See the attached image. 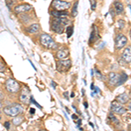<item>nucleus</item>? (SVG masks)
<instances>
[{"label": "nucleus", "instance_id": "f257e3e1", "mask_svg": "<svg viewBox=\"0 0 131 131\" xmlns=\"http://www.w3.org/2000/svg\"><path fill=\"white\" fill-rule=\"evenodd\" d=\"M39 41H40V44L44 47L48 48V49L54 50L57 49V47H58V44L52 39V38L50 35L46 34V33H43V34L40 35Z\"/></svg>", "mask_w": 131, "mask_h": 131}, {"label": "nucleus", "instance_id": "de8ad7c7", "mask_svg": "<svg viewBox=\"0 0 131 131\" xmlns=\"http://www.w3.org/2000/svg\"><path fill=\"white\" fill-rule=\"evenodd\" d=\"M129 94H130V96H131V88H130V93H129Z\"/></svg>", "mask_w": 131, "mask_h": 131}, {"label": "nucleus", "instance_id": "4468645a", "mask_svg": "<svg viewBox=\"0 0 131 131\" xmlns=\"http://www.w3.org/2000/svg\"><path fill=\"white\" fill-rule=\"evenodd\" d=\"M51 14H52V16H53L54 18H67V17H68L69 13L67 12H59V10H52L51 12Z\"/></svg>", "mask_w": 131, "mask_h": 131}, {"label": "nucleus", "instance_id": "a19ab883", "mask_svg": "<svg viewBox=\"0 0 131 131\" xmlns=\"http://www.w3.org/2000/svg\"><path fill=\"white\" fill-rule=\"evenodd\" d=\"M84 93H85V90L82 89V95H84Z\"/></svg>", "mask_w": 131, "mask_h": 131}, {"label": "nucleus", "instance_id": "09e8293b", "mask_svg": "<svg viewBox=\"0 0 131 131\" xmlns=\"http://www.w3.org/2000/svg\"><path fill=\"white\" fill-rule=\"evenodd\" d=\"M0 107H1V101H0Z\"/></svg>", "mask_w": 131, "mask_h": 131}, {"label": "nucleus", "instance_id": "79ce46f5", "mask_svg": "<svg viewBox=\"0 0 131 131\" xmlns=\"http://www.w3.org/2000/svg\"><path fill=\"white\" fill-rule=\"evenodd\" d=\"M71 97H74V94H73V93H72V94H71Z\"/></svg>", "mask_w": 131, "mask_h": 131}, {"label": "nucleus", "instance_id": "2eb2a0df", "mask_svg": "<svg viewBox=\"0 0 131 131\" xmlns=\"http://www.w3.org/2000/svg\"><path fill=\"white\" fill-rule=\"evenodd\" d=\"M116 101L119 103H121V104H126L129 101V96L127 94H125V93H123V94H119V95L116 97Z\"/></svg>", "mask_w": 131, "mask_h": 131}, {"label": "nucleus", "instance_id": "20e7f679", "mask_svg": "<svg viewBox=\"0 0 131 131\" xmlns=\"http://www.w3.org/2000/svg\"><path fill=\"white\" fill-rule=\"evenodd\" d=\"M5 86L8 92L12 93V94L18 93L20 89L19 84L13 79H8L5 82Z\"/></svg>", "mask_w": 131, "mask_h": 131}, {"label": "nucleus", "instance_id": "6ab92c4d", "mask_svg": "<svg viewBox=\"0 0 131 131\" xmlns=\"http://www.w3.org/2000/svg\"><path fill=\"white\" fill-rule=\"evenodd\" d=\"M127 80H128V74L123 72V73H122L121 74H120L119 81L117 82L116 86H121V85H122V84H124V82H126Z\"/></svg>", "mask_w": 131, "mask_h": 131}, {"label": "nucleus", "instance_id": "58836bf2", "mask_svg": "<svg viewBox=\"0 0 131 131\" xmlns=\"http://www.w3.org/2000/svg\"><path fill=\"white\" fill-rule=\"evenodd\" d=\"M91 75L94 76V70H91Z\"/></svg>", "mask_w": 131, "mask_h": 131}, {"label": "nucleus", "instance_id": "37998d69", "mask_svg": "<svg viewBox=\"0 0 131 131\" xmlns=\"http://www.w3.org/2000/svg\"><path fill=\"white\" fill-rule=\"evenodd\" d=\"M89 124H90V126H91V127H94V124H93V123H91V122H89Z\"/></svg>", "mask_w": 131, "mask_h": 131}, {"label": "nucleus", "instance_id": "1a4fd4ad", "mask_svg": "<svg viewBox=\"0 0 131 131\" xmlns=\"http://www.w3.org/2000/svg\"><path fill=\"white\" fill-rule=\"evenodd\" d=\"M21 102L25 103V104H27L29 103V101L31 99V95H30V92H29L28 88H24L21 91V94H20V97H19Z\"/></svg>", "mask_w": 131, "mask_h": 131}, {"label": "nucleus", "instance_id": "e433bc0d", "mask_svg": "<svg viewBox=\"0 0 131 131\" xmlns=\"http://www.w3.org/2000/svg\"><path fill=\"white\" fill-rule=\"evenodd\" d=\"M4 98V94H3V93L0 91V99H3Z\"/></svg>", "mask_w": 131, "mask_h": 131}, {"label": "nucleus", "instance_id": "bb28decb", "mask_svg": "<svg viewBox=\"0 0 131 131\" xmlns=\"http://www.w3.org/2000/svg\"><path fill=\"white\" fill-rule=\"evenodd\" d=\"M94 71H95V73H96V75H97V77H98L99 78V79H100L101 80H101H102L103 79V78H104V77H103V75L102 74H101V72L100 71H99V70H97V69L95 68V69H94Z\"/></svg>", "mask_w": 131, "mask_h": 131}, {"label": "nucleus", "instance_id": "5701e85b", "mask_svg": "<svg viewBox=\"0 0 131 131\" xmlns=\"http://www.w3.org/2000/svg\"><path fill=\"white\" fill-rule=\"evenodd\" d=\"M117 26L119 29H123L124 26H125V21H124L123 19H119L117 21Z\"/></svg>", "mask_w": 131, "mask_h": 131}, {"label": "nucleus", "instance_id": "4c0bfd02", "mask_svg": "<svg viewBox=\"0 0 131 131\" xmlns=\"http://www.w3.org/2000/svg\"><path fill=\"white\" fill-rule=\"evenodd\" d=\"M84 106H85V108H88V103H86V102H84Z\"/></svg>", "mask_w": 131, "mask_h": 131}, {"label": "nucleus", "instance_id": "f03ea898", "mask_svg": "<svg viewBox=\"0 0 131 131\" xmlns=\"http://www.w3.org/2000/svg\"><path fill=\"white\" fill-rule=\"evenodd\" d=\"M4 112L5 115L12 117H15L18 115H19L23 112V107L19 104H13L10 106H7L4 108Z\"/></svg>", "mask_w": 131, "mask_h": 131}, {"label": "nucleus", "instance_id": "393cba45", "mask_svg": "<svg viewBox=\"0 0 131 131\" xmlns=\"http://www.w3.org/2000/svg\"><path fill=\"white\" fill-rule=\"evenodd\" d=\"M15 3H16V0H5V4H6V5H7L9 8L12 7V6Z\"/></svg>", "mask_w": 131, "mask_h": 131}, {"label": "nucleus", "instance_id": "a211bd4d", "mask_svg": "<svg viewBox=\"0 0 131 131\" xmlns=\"http://www.w3.org/2000/svg\"><path fill=\"white\" fill-rule=\"evenodd\" d=\"M97 37H99V34H98V31H97V28H96V30H95V29H94V30L92 31V32H91L89 40H88V43H89V44L94 43V42L97 39Z\"/></svg>", "mask_w": 131, "mask_h": 131}, {"label": "nucleus", "instance_id": "c9c22d12", "mask_svg": "<svg viewBox=\"0 0 131 131\" xmlns=\"http://www.w3.org/2000/svg\"><path fill=\"white\" fill-rule=\"evenodd\" d=\"M72 117H73V119H78V116L77 115H72Z\"/></svg>", "mask_w": 131, "mask_h": 131}, {"label": "nucleus", "instance_id": "b1692460", "mask_svg": "<svg viewBox=\"0 0 131 131\" xmlns=\"http://www.w3.org/2000/svg\"><path fill=\"white\" fill-rule=\"evenodd\" d=\"M108 117H109V119H110V122H114V123H118V122H119V121L117 120V118H116L113 114H109Z\"/></svg>", "mask_w": 131, "mask_h": 131}, {"label": "nucleus", "instance_id": "39448f33", "mask_svg": "<svg viewBox=\"0 0 131 131\" xmlns=\"http://www.w3.org/2000/svg\"><path fill=\"white\" fill-rule=\"evenodd\" d=\"M72 67V61L70 60H59L57 62V70L60 73H65L68 71Z\"/></svg>", "mask_w": 131, "mask_h": 131}, {"label": "nucleus", "instance_id": "9d476101", "mask_svg": "<svg viewBox=\"0 0 131 131\" xmlns=\"http://www.w3.org/2000/svg\"><path fill=\"white\" fill-rule=\"evenodd\" d=\"M52 29L53 30V31L59 33V34H61V33L64 32V25L60 24V22H58V21H56L55 19L52 23Z\"/></svg>", "mask_w": 131, "mask_h": 131}, {"label": "nucleus", "instance_id": "c756f323", "mask_svg": "<svg viewBox=\"0 0 131 131\" xmlns=\"http://www.w3.org/2000/svg\"><path fill=\"white\" fill-rule=\"evenodd\" d=\"M5 128H7V129H9V128H10V122H6L5 123Z\"/></svg>", "mask_w": 131, "mask_h": 131}, {"label": "nucleus", "instance_id": "a878e982", "mask_svg": "<svg viewBox=\"0 0 131 131\" xmlns=\"http://www.w3.org/2000/svg\"><path fill=\"white\" fill-rule=\"evenodd\" d=\"M89 2H90V5H91V10H94L96 8V5H97L96 0H89Z\"/></svg>", "mask_w": 131, "mask_h": 131}, {"label": "nucleus", "instance_id": "9b49d317", "mask_svg": "<svg viewBox=\"0 0 131 131\" xmlns=\"http://www.w3.org/2000/svg\"><path fill=\"white\" fill-rule=\"evenodd\" d=\"M68 55H69V50L67 49V48H63V49H60L57 52L56 58L59 60H63L65 59H67Z\"/></svg>", "mask_w": 131, "mask_h": 131}, {"label": "nucleus", "instance_id": "c03bdc74", "mask_svg": "<svg viewBox=\"0 0 131 131\" xmlns=\"http://www.w3.org/2000/svg\"><path fill=\"white\" fill-rule=\"evenodd\" d=\"M129 37H130V39H131V29H130V31H129Z\"/></svg>", "mask_w": 131, "mask_h": 131}, {"label": "nucleus", "instance_id": "8fccbe9b", "mask_svg": "<svg viewBox=\"0 0 131 131\" xmlns=\"http://www.w3.org/2000/svg\"><path fill=\"white\" fill-rule=\"evenodd\" d=\"M39 131H44V130H39Z\"/></svg>", "mask_w": 131, "mask_h": 131}, {"label": "nucleus", "instance_id": "f704fd0d", "mask_svg": "<svg viewBox=\"0 0 131 131\" xmlns=\"http://www.w3.org/2000/svg\"><path fill=\"white\" fill-rule=\"evenodd\" d=\"M52 88H56V83H54L53 81H52Z\"/></svg>", "mask_w": 131, "mask_h": 131}, {"label": "nucleus", "instance_id": "473e14b6", "mask_svg": "<svg viewBox=\"0 0 131 131\" xmlns=\"http://www.w3.org/2000/svg\"><path fill=\"white\" fill-rule=\"evenodd\" d=\"M30 113L31 114V115H33V114L35 113V108H31L30 109Z\"/></svg>", "mask_w": 131, "mask_h": 131}, {"label": "nucleus", "instance_id": "2f4dec72", "mask_svg": "<svg viewBox=\"0 0 131 131\" xmlns=\"http://www.w3.org/2000/svg\"><path fill=\"white\" fill-rule=\"evenodd\" d=\"M29 62H30V63H31V67H33V69H34V70H37V68H36V67H35V66H34V65H33V63H32V62H31V61L30 60H29Z\"/></svg>", "mask_w": 131, "mask_h": 131}, {"label": "nucleus", "instance_id": "0eeeda50", "mask_svg": "<svg viewBox=\"0 0 131 131\" xmlns=\"http://www.w3.org/2000/svg\"><path fill=\"white\" fill-rule=\"evenodd\" d=\"M128 43V39L125 35L123 34H118L115 38V48L118 50L122 49L124 47V46Z\"/></svg>", "mask_w": 131, "mask_h": 131}, {"label": "nucleus", "instance_id": "f8f14e48", "mask_svg": "<svg viewBox=\"0 0 131 131\" xmlns=\"http://www.w3.org/2000/svg\"><path fill=\"white\" fill-rule=\"evenodd\" d=\"M122 59L125 61L126 63H130L131 62V47L128 46L124 49V52H122Z\"/></svg>", "mask_w": 131, "mask_h": 131}, {"label": "nucleus", "instance_id": "7ed1b4c3", "mask_svg": "<svg viewBox=\"0 0 131 131\" xmlns=\"http://www.w3.org/2000/svg\"><path fill=\"white\" fill-rule=\"evenodd\" d=\"M52 5L54 10H59V12H64L71 7L70 2L63 1V0H53Z\"/></svg>", "mask_w": 131, "mask_h": 131}, {"label": "nucleus", "instance_id": "c85d7f7f", "mask_svg": "<svg viewBox=\"0 0 131 131\" xmlns=\"http://www.w3.org/2000/svg\"><path fill=\"white\" fill-rule=\"evenodd\" d=\"M4 70H5V65H4L3 62L0 60V72H3Z\"/></svg>", "mask_w": 131, "mask_h": 131}, {"label": "nucleus", "instance_id": "72a5a7b5", "mask_svg": "<svg viewBox=\"0 0 131 131\" xmlns=\"http://www.w3.org/2000/svg\"><path fill=\"white\" fill-rule=\"evenodd\" d=\"M94 88H95V86H94V83H92V84H91V86H90V88H91V89H92V90H94Z\"/></svg>", "mask_w": 131, "mask_h": 131}, {"label": "nucleus", "instance_id": "49530a36", "mask_svg": "<svg viewBox=\"0 0 131 131\" xmlns=\"http://www.w3.org/2000/svg\"><path fill=\"white\" fill-rule=\"evenodd\" d=\"M128 108H129L130 110H131V106H129V107H128Z\"/></svg>", "mask_w": 131, "mask_h": 131}, {"label": "nucleus", "instance_id": "f3484780", "mask_svg": "<svg viewBox=\"0 0 131 131\" xmlns=\"http://www.w3.org/2000/svg\"><path fill=\"white\" fill-rule=\"evenodd\" d=\"M114 6H115L116 13H117V14L122 13V12H123V10H124V7H123L122 3H121L120 1H115V3H114Z\"/></svg>", "mask_w": 131, "mask_h": 131}, {"label": "nucleus", "instance_id": "cd10ccee", "mask_svg": "<svg viewBox=\"0 0 131 131\" xmlns=\"http://www.w3.org/2000/svg\"><path fill=\"white\" fill-rule=\"evenodd\" d=\"M31 102L34 103V104H35L38 107H39V108H42V107L39 104V103L37 102V101H36L34 100V98H33V97H31Z\"/></svg>", "mask_w": 131, "mask_h": 131}, {"label": "nucleus", "instance_id": "a18cd8bd", "mask_svg": "<svg viewBox=\"0 0 131 131\" xmlns=\"http://www.w3.org/2000/svg\"><path fill=\"white\" fill-rule=\"evenodd\" d=\"M128 7H129V9H130V12H131V5H128Z\"/></svg>", "mask_w": 131, "mask_h": 131}, {"label": "nucleus", "instance_id": "7c9ffc66", "mask_svg": "<svg viewBox=\"0 0 131 131\" xmlns=\"http://www.w3.org/2000/svg\"><path fill=\"white\" fill-rule=\"evenodd\" d=\"M64 97L66 99H67V100H68V93H67V92L64 93Z\"/></svg>", "mask_w": 131, "mask_h": 131}, {"label": "nucleus", "instance_id": "dca6fc26", "mask_svg": "<svg viewBox=\"0 0 131 131\" xmlns=\"http://www.w3.org/2000/svg\"><path fill=\"white\" fill-rule=\"evenodd\" d=\"M39 30H40V26L38 23H34V24H31L30 26L27 27V31L29 33H31V34H35V33L39 32Z\"/></svg>", "mask_w": 131, "mask_h": 131}, {"label": "nucleus", "instance_id": "4be33fe9", "mask_svg": "<svg viewBox=\"0 0 131 131\" xmlns=\"http://www.w3.org/2000/svg\"><path fill=\"white\" fill-rule=\"evenodd\" d=\"M73 33V25H69L67 28V38H70Z\"/></svg>", "mask_w": 131, "mask_h": 131}, {"label": "nucleus", "instance_id": "3c124183", "mask_svg": "<svg viewBox=\"0 0 131 131\" xmlns=\"http://www.w3.org/2000/svg\"><path fill=\"white\" fill-rule=\"evenodd\" d=\"M0 113H1V110H0Z\"/></svg>", "mask_w": 131, "mask_h": 131}, {"label": "nucleus", "instance_id": "6e6552de", "mask_svg": "<svg viewBox=\"0 0 131 131\" xmlns=\"http://www.w3.org/2000/svg\"><path fill=\"white\" fill-rule=\"evenodd\" d=\"M31 10H32V6L29 4H23V5H18L14 8V12L17 14L25 13V12H28Z\"/></svg>", "mask_w": 131, "mask_h": 131}, {"label": "nucleus", "instance_id": "ea45409f", "mask_svg": "<svg viewBox=\"0 0 131 131\" xmlns=\"http://www.w3.org/2000/svg\"><path fill=\"white\" fill-rule=\"evenodd\" d=\"M81 120H79V121H78V124H79V125H80V124H81Z\"/></svg>", "mask_w": 131, "mask_h": 131}, {"label": "nucleus", "instance_id": "412c9836", "mask_svg": "<svg viewBox=\"0 0 131 131\" xmlns=\"http://www.w3.org/2000/svg\"><path fill=\"white\" fill-rule=\"evenodd\" d=\"M78 3H79L78 1L75 2L74 5H73V10H72V17H73V18H75L78 14V5H79Z\"/></svg>", "mask_w": 131, "mask_h": 131}, {"label": "nucleus", "instance_id": "ddd939ff", "mask_svg": "<svg viewBox=\"0 0 131 131\" xmlns=\"http://www.w3.org/2000/svg\"><path fill=\"white\" fill-rule=\"evenodd\" d=\"M119 78H120V74H117L115 73H109L108 74V81L109 84L111 85H115L117 84V82L119 81Z\"/></svg>", "mask_w": 131, "mask_h": 131}, {"label": "nucleus", "instance_id": "aec40b11", "mask_svg": "<svg viewBox=\"0 0 131 131\" xmlns=\"http://www.w3.org/2000/svg\"><path fill=\"white\" fill-rule=\"evenodd\" d=\"M23 120H24V118L22 117V116H15V117L12 119V123L14 124L15 126H18L21 122H23Z\"/></svg>", "mask_w": 131, "mask_h": 131}, {"label": "nucleus", "instance_id": "423d86ee", "mask_svg": "<svg viewBox=\"0 0 131 131\" xmlns=\"http://www.w3.org/2000/svg\"><path fill=\"white\" fill-rule=\"evenodd\" d=\"M111 111L117 115H123L124 113H126L127 109L122 106L121 103H119L117 101H115L111 103Z\"/></svg>", "mask_w": 131, "mask_h": 131}]
</instances>
